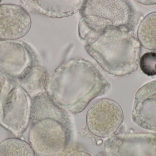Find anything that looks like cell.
<instances>
[{
  "instance_id": "obj_1",
  "label": "cell",
  "mask_w": 156,
  "mask_h": 156,
  "mask_svg": "<svg viewBox=\"0 0 156 156\" xmlns=\"http://www.w3.org/2000/svg\"><path fill=\"white\" fill-rule=\"evenodd\" d=\"M109 87V82L90 62L73 59L59 66L48 78L46 93L61 110L77 114Z\"/></svg>"
},
{
  "instance_id": "obj_2",
  "label": "cell",
  "mask_w": 156,
  "mask_h": 156,
  "mask_svg": "<svg viewBox=\"0 0 156 156\" xmlns=\"http://www.w3.org/2000/svg\"><path fill=\"white\" fill-rule=\"evenodd\" d=\"M89 54L103 69L115 76L134 72L138 67L141 44L133 31L109 27L85 46Z\"/></svg>"
},
{
  "instance_id": "obj_3",
  "label": "cell",
  "mask_w": 156,
  "mask_h": 156,
  "mask_svg": "<svg viewBox=\"0 0 156 156\" xmlns=\"http://www.w3.org/2000/svg\"><path fill=\"white\" fill-rule=\"evenodd\" d=\"M80 12L83 18L79 34L89 41L97 38L109 27L133 31L137 21L136 11L126 1H84Z\"/></svg>"
},
{
  "instance_id": "obj_4",
  "label": "cell",
  "mask_w": 156,
  "mask_h": 156,
  "mask_svg": "<svg viewBox=\"0 0 156 156\" xmlns=\"http://www.w3.org/2000/svg\"><path fill=\"white\" fill-rule=\"evenodd\" d=\"M31 98L15 82H8L0 97V125L16 137L25 132L31 120Z\"/></svg>"
},
{
  "instance_id": "obj_5",
  "label": "cell",
  "mask_w": 156,
  "mask_h": 156,
  "mask_svg": "<svg viewBox=\"0 0 156 156\" xmlns=\"http://www.w3.org/2000/svg\"><path fill=\"white\" fill-rule=\"evenodd\" d=\"M69 136L66 125L48 118L33 124L29 130L28 141L37 156H59L66 148Z\"/></svg>"
},
{
  "instance_id": "obj_6",
  "label": "cell",
  "mask_w": 156,
  "mask_h": 156,
  "mask_svg": "<svg viewBox=\"0 0 156 156\" xmlns=\"http://www.w3.org/2000/svg\"><path fill=\"white\" fill-rule=\"evenodd\" d=\"M121 106L110 99L95 102L87 112L86 122L90 132L100 138H107L116 134L123 122Z\"/></svg>"
},
{
  "instance_id": "obj_7",
  "label": "cell",
  "mask_w": 156,
  "mask_h": 156,
  "mask_svg": "<svg viewBox=\"0 0 156 156\" xmlns=\"http://www.w3.org/2000/svg\"><path fill=\"white\" fill-rule=\"evenodd\" d=\"M106 156H156V134H115L105 143Z\"/></svg>"
},
{
  "instance_id": "obj_8",
  "label": "cell",
  "mask_w": 156,
  "mask_h": 156,
  "mask_svg": "<svg viewBox=\"0 0 156 156\" xmlns=\"http://www.w3.org/2000/svg\"><path fill=\"white\" fill-rule=\"evenodd\" d=\"M36 63L30 46L20 40H0V73L17 79Z\"/></svg>"
},
{
  "instance_id": "obj_9",
  "label": "cell",
  "mask_w": 156,
  "mask_h": 156,
  "mask_svg": "<svg viewBox=\"0 0 156 156\" xmlns=\"http://www.w3.org/2000/svg\"><path fill=\"white\" fill-rule=\"evenodd\" d=\"M31 25L29 13L22 5H0V40H18L28 34Z\"/></svg>"
},
{
  "instance_id": "obj_10",
  "label": "cell",
  "mask_w": 156,
  "mask_h": 156,
  "mask_svg": "<svg viewBox=\"0 0 156 156\" xmlns=\"http://www.w3.org/2000/svg\"><path fill=\"white\" fill-rule=\"evenodd\" d=\"M132 118L142 128L156 131V80L146 83L136 92Z\"/></svg>"
},
{
  "instance_id": "obj_11",
  "label": "cell",
  "mask_w": 156,
  "mask_h": 156,
  "mask_svg": "<svg viewBox=\"0 0 156 156\" xmlns=\"http://www.w3.org/2000/svg\"><path fill=\"white\" fill-rule=\"evenodd\" d=\"M27 12L52 17H67L80 10L83 1H21Z\"/></svg>"
},
{
  "instance_id": "obj_12",
  "label": "cell",
  "mask_w": 156,
  "mask_h": 156,
  "mask_svg": "<svg viewBox=\"0 0 156 156\" xmlns=\"http://www.w3.org/2000/svg\"><path fill=\"white\" fill-rule=\"evenodd\" d=\"M48 78L45 69L35 64L16 81L17 84L33 100L45 93Z\"/></svg>"
},
{
  "instance_id": "obj_13",
  "label": "cell",
  "mask_w": 156,
  "mask_h": 156,
  "mask_svg": "<svg viewBox=\"0 0 156 156\" xmlns=\"http://www.w3.org/2000/svg\"><path fill=\"white\" fill-rule=\"evenodd\" d=\"M63 111L53 102L45 93L32 100L30 122L33 124L42 119L52 118L66 125L67 119Z\"/></svg>"
},
{
  "instance_id": "obj_14",
  "label": "cell",
  "mask_w": 156,
  "mask_h": 156,
  "mask_svg": "<svg viewBox=\"0 0 156 156\" xmlns=\"http://www.w3.org/2000/svg\"><path fill=\"white\" fill-rule=\"evenodd\" d=\"M137 37L143 47L156 50V12L149 14L144 18L138 27Z\"/></svg>"
},
{
  "instance_id": "obj_15",
  "label": "cell",
  "mask_w": 156,
  "mask_h": 156,
  "mask_svg": "<svg viewBox=\"0 0 156 156\" xmlns=\"http://www.w3.org/2000/svg\"><path fill=\"white\" fill-rule=\"evenodd\" d=\"M0 156H35V154L29 143L12 137L0 143Z\"/></svg>"
},
{
  "instance_id": "obj_16",
  "label": "cell",
  "mask_w": 156,
  "mask_h": 156,
  "mask_svg": "<svg viewBox=\"0 0 156 156\" xmlns=\"http://www.w3.org/2000/svg\"><path fill=\"white\" fill-rule=\"evenodd\" d=\"M141 70L148 76L156 75V53L148 52L144 54L139 61Z\"/></svg>"
},
{
  "instance_id": "obj_17",
  "label": "cell",
  "mask_w": 156,
  "mask_h": 156,
  "mask_svg": "<svg viewBox=\"0 0 156 156\" xmlns=\"http://www.w3.org/2000/svg\"><path fill=\"white\" fill-rule=\"evenodd\" d=\"M7 83L5 77L0 73V97L4 91Z\"/></svg>"
},
{
  "instance_id": "obj_18",
  "label": "cell",
  "mask_w": 156,
  "mask_h": 156,
  "mask_svg": "<svg viewBox=\"0 0 156 156\" xmlns=\"http://www.w3.org/2000/svg\"><path fill=\"white\" fill-rule=\"evenodd\" d=\"M66 156H92L90 154L83 151L80 150H76L72 151Z\"/></svg>"
},
{
  "instance_id": "obj_19",
  "label": "cell",
  "mask_w": 156,
  "mask_h": 156,
  "mask_svg": "<svg viewBox=\"0 0 156 156\" xmlns=\"http://www.w3.org/2000/svg\"><path fill=\"white\" fill-rule=\"evenodd\" d=\"M97 156H106V154H100L97 155Z\"/></svg>"
},
{
  "instance_id": "obj_20",
  "label": "cell",
  "mask_w": 156,
  "mask_h": 156,
  "mask_svg": "<svg viewBox=\"0 0 156 156\" xmlns=\"http://www.w3.org/2000/svg\"><path fill=\"white\" fill-rule=\"evenodd\" d=\"M1 2V1H0V2Z\"/></svg>"
}]
</instances>
